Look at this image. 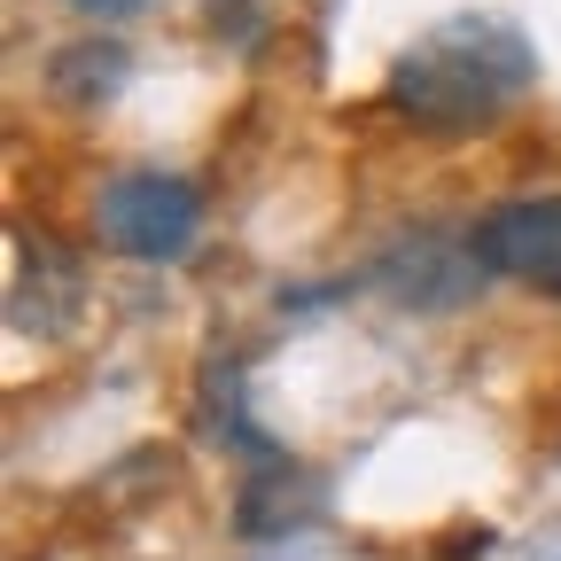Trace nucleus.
Segmentation results:
<instances>
[{
  "label": "nucleus",
  "instance_id": "obj_6",
  "mask_svg": "<svg viewBox=\"0 0 561 561\" xmlns=\"http://www.w3.org/2000/svg\"><path fill=\"white\" fill-rule=\"evenodd\" d=\"M305 515H320V483L305 476V468H257L250 476V491H242V530L250 538H280L289 523H305Z\"/></svg>",
  "mask_w": 561,
  "mask_h": 561
},
{
  "label": "nucleus",
  "instance_id": "obj_7",
  "mask_svg": "<svg viewBox=\"0 0 561 561\" xmlns=\"http://www.w3.org/2000/svg\"><path fill=\"white\" fill-rule=\"evenodd\" d=\"M47 87H55V102H70V110L110 102V94L125 87V47H117V39H70V47L47 62Z\"/></svg>",
  "mask_w": 561,
  "mask_h": 561
},
{
  "label": "nucleus",
  "instance_id": "obj_2",
  "mask_svg": "<svg viewBox=\"0 0 561 561\" xmlns=\"http://www.w3.org/2000/svg\"><path fill=\"white\" fill-rule=\"evenodd\" d=\"M94 227L110 250H125L140 265H172V257H187V242L203 227V195L172 172H117L94 203Z\"/></svg>",
  "mask_w": 561,
  "mask_h": 561
},
{
  "label": "nucleus",
  "instance_id": "obj_4",
  "mask_svg": "<svg viewBox=\"0 0 561 561\" xmlns=\"http://www.w3.org/2000/svg\"><path fill=\"white\" fill-rule=\"evenodd\" d=\"M375 280L390 289V305H413V312H453V305H468V297H476L483 257H476V242H468V234H437V227H421V234H405V242L375 265Z\"/></svg>",
  "mask_w": 561,
  "mask_h": 561
},
{
  "label": "nucleus",
  "instance_id": "obj_5",
  "mask_svg": "<svg viewBox=\"0 0 561 561\" xmlns=\"http://www.w3.org/2000/svg\"><path fill=\"white\" fill-rule=\"evenodd\" d=\"M9 320L16 335H62L79 320V265L62 242L16 227V289H9Z\"/></svg>",
  "mask_w": 561,
  "mask_h": 561
},
{
  "label": "nucleus",
  "instance_id": "obj_3",
  "mask_svg": "<svg viewBox=\"0 0 561 561\" xmlns=\"http://www.w3.org/2000/svg\"><path fill=\"white\" fill-rule=\"evenodd\" d=\"M483 273L500 280H523L538 297H561V195H523V203H500L468 227Z\"/></svg>",
  "mask_w": 561,
  "mask_h": 561
},
{
  "label": "nucleus",
  "instance_id": "obj_8",
  "mask_svg": "<svg viewBox=\"0 0 561 561\" xmlns=\"http://www.w3.org/2000/svg\"><path fill=\"white\" fill-rule=\"evenodd\" d=\"M79 9H87V16H133L140 0H79Z\"/></svg>",
  "mask_w": 561,
  "mask_h": 561
},
{
  "label": "nucleus",
  "instance_id": "obj_1",
  "mask_svg": "<svg viewBox=\"0 0 561 561\" xmlns=\"http://www.w3.org/2000/svg\"><path fill=\"white\" fill-rule=\"evenodd\" d=\"M538 87V47L507 16H453L390 62V110L421 133H483Z\"/></svg>",
  "mask_w": 561,
  "mask_h": 561
}]
</instances>
